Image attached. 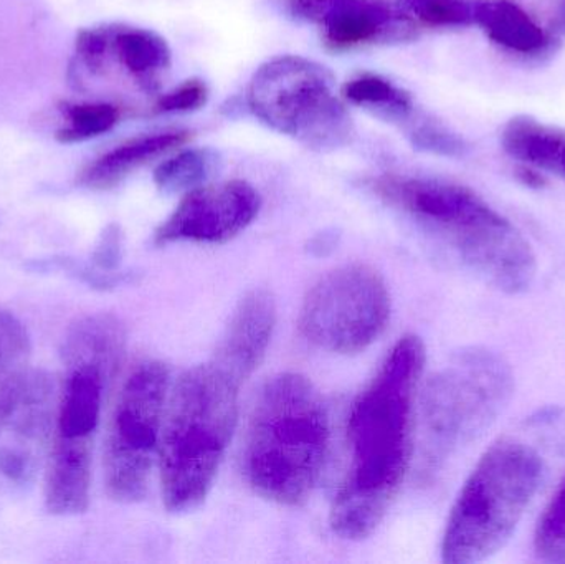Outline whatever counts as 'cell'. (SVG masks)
Wrapping results in <instances>:
<instances>
[{"mask_svg": "<svg viewBox=\"0 0 565 564\" xmlns=\"http://www.w3.org/2000/svg\"><path fill=\"white\" fill-rule=\"evenodd\" d=\"M425 361L420 338H401L352 404L345 430L348 467L329 513L339 539H369L404 486L414 456L415 406Z\"/></svg>", "mask_w": 565, "mask_h": 564, "instance_id": "cell-1", "label": "cell"}, {"mask_svg": "<svg viewBox=\"0 0 565 564\" xmlns=\"http://www.w3.org/2000/svg\"><path fill=\"white\" fill-rule=\"evenodd\" d=\"M372 191L417 222L484 284L508 295L530 290L537 274L533 247L513 222L467 185L384 174L372 181Z\"/></svg>", "mask_w": 565, "mask_h": 564, "instance_id": "cell-2", "label": "cell"}, {"mask_svg": "<svg viewBox=\"0 0 565 564\" xmlns=\"http://www.w3.org/2000/svg\"><path fill=\"white\" fill-rule=\"evenodd\" d=\"M122 351L125 330L109 315L82 318L66 333L65 376L46 469L45 503L53 515H78L88 509L93 447Z\"/></svg>", "mask_w": 565, "mask_h": 564, "instance_id": "cell-3", "label": "cell"}, {"mask_svg": "<svg viewBox=\"0 0 565 564\" xmlns=\"http://www.w3.org/2000/svg\"><path fill=\"white\" fill-rule=\"evenodd\" d=\"M328 407L318 387L298 373L271 377L248 421L242 472L267 502L301 507L315 492L328 459Z\"/></svg>", "mask_w": 565, "mask_h": 564, "instance_id": "cell-4", "label": "cell"}, {"mask_svg": "<svg viewBox=\"0 0 565 564\" xmlns=\"http://www.w3.org/2000/svg\"><path fill=\"white\" fill-rule=\"evenodd\" d=\"M242 386L211 360L185 371L169 394L158 453L169 512H192L207 499L237 427Z\"/></svg>", "mask_w": 565, "mask_h": 564, "instance_id": "cell-5", "label": "cell"}, {"mask_svg": "<svg viewBox=\"0 0 565 564\" xmlns=\"http://www.w3.org/2000/svg\"><path fill=\"white\" fill-rule=\"evenodd\" d=\"M544 459L514 437L491 444L465 480L441 539V562L473 564L497 555L543 483Z\"/></svg>", "mask_w": 565, "mask_h": 564, "instance_id": "cell-6", "label": "cell"}, {"mask_svg": "<svg viewBox=\"0 0 565 564\" xmlns=\"http://www.w3.org/2000/svg\"><path fill=\"white\" fill-rule=\"evenodd\" d=\"M334 75L318 62L281 55L265 62L248 86L250 111L274 131L315 151L351 145L355 129L335 96Z\"/></svg>", "mask_w": 565, "mask_h": 564, "instance_id": "cell-7", "label": "cell"}, {"mask_svg": "<svg viewBox=\"0 0 565 564\" xmlns=\"http://www.w3.org/2000/svg\"><path fill=\"white\" fill-rule=\"evenodd\" d=\"M510 364L493 351L470 348L438 371L422 400L430 460H444L484 433L513 396Z\"/></svg>", "mask_w": 565, "mask_h": 564, "instance_id": "cell-8", "label": "cell"}, {"mask_svg": "<svg viewBox=\"0 0 565 564\" xmlns=\"http://www.w3.org/2000/svg\"><path fill=\"white\" fill-rule=\"evenodd\" d=\"M169 397V370L161 361H142L126 377L106 434V492L115 502L145 499L152 460L159 453Z\"/></svg>", "mask_w": 565, "mask_h": 564, "instance_id": "cell-9", "label": "cell"}, {"mask_svg": "<svg viewBox=\"0 0 565 564\" xmlns=\"http://www.w3.org/2000/svg\"><path fill=\"white\" fill-rule=\"evenodd\" d=\"M391 320V294L371 265L348 264L328 272L306 294L298 328L312 347L359 354L374 344Z\"/></svg>", "mask_w": 565, "mask_h": 564, "instance_id": "cell-10", "label": "cell"}, {"mask_svg": "<svg viewBox=\"0 0 565 564\" xmlns=\"http://www.w3.org/2000/svg\"><path fill=\"white\" fill-rule=\"evenodd\" d=\"M286 12L322 30L334 52L417 39L420 25L392 0H281Z\"/></svg>", "mask_w": 565, "mask_h": 564, "instance_id": "cell-11", "label": "cell"}, {"mask_svg": "<svg viewBox=\"0 0 565 564\" xmlns=\"http://www.w3.org/2000/svg\"><path fill=\"white\" fill-rule=\"evenodd\" d=\"M260 209V194L250 182L232 179L201 185L185 192L181 204L159 225L154 244H225L242 234Z\"/></svg>", "mask_w": 565, "mask_h": 564, "instance_id": "cell-12", "label": "cell"}, {"mask_svg": "<svg viewBox=\"0 0 565 564\" xmlns=\"http://www.w3.org/2000/svg\"><path fill=\"white\" fill-rule=\"evenodd\" d=\"M58 390L45 371H32L22 396L0 429V473L12 482H30L53 437Z\"/></svg>", "mask_w": 565, "mask_h": 564, "instance_id": "cell-13", "label": "cell"}, {"mask_svg": "<svg viewBox=\"0 0 565 564\" xmlns=\"http://www.w3.org/2000/svg\"><path fill=\"white\" fill-rule=\"evenodd\" d=\"M277 324L274 295L264 288L248 291L232 315L212 361L242 384L258 370Z\"/></svg>", "mask_w": 565, "mask_h": 564, "instance_id": "cell-14", "label": "cell"}, {"mask_svg": "<svg viewBox=\"0 0 565 564\" xmlns=\"http://www.w3.org/2000/svg\"><path fill=\"white\" fill-rule=\"evenodd\" d=\"M191 138L192 132L188 129H171L129 139L86 166L78 182L93 191H108L121 184L136 169L181 148Z\"/></svg>", "mask_w": 565, "mask_h": 564, "instance_id": "cell-15", "label": "cell"}, {"mask_svg": "<svg viewBox=\"0 0 565 564\" xmlns=\"http://www.w3.org/2000/svg\"><path fill=\"white\" fill-rule=\"evenodd\" d=\"M111 58L142 93L156 95L161 89L162 75L171 68L172 52L166 39L152 30L113 23L105 73Z\"/></svg>", "mask_w": 565, "mask_h": 564, "instance_id": "cell-16", "label": "cell"}, {"mask_svg": "<svg viewBox=\"0 0 565 564\" xmlns=\"http://www.w3.org/2000/svg\"><path fill=\"white\" fill-rule=\"evenodd\" d=\"M475 23L481 26L491 42L518 55H546L557 43L513 0H480Z\"/></svg>", "mask_w": 565, "mask_h": 564, "instance_id": "cell-17", "label": "cell"}, {"mask_svg": "<svg viewBox=\"0 0 565 564\" xmlns=\"http://www.w3.org/2000/svg\"><path fill=\"white\" fill-rule=\"evenodd\" d=\"M501 145L511 158L523 164L557 174L565 148V131L544 125L533 116H514L501 132Z\"/></svg>", "mask_w": 565, "mask_h": 564, "instance_id": "cell-18", "label": "cell"}, {"mask_svg": "<svg viewBox=\"0 0 565 564\" xmlns=\"http://www.w3.org/2000/svg\"><path fill=\"white\" fill-rule=\"evenodd\" d=\"M30 357L26 328L15 315L0 310V429L29 383Z\"/></svg>", "mask_w": 565, "mask_h": 564, "instance_id": "cell-19", "label": "cell"}, {"mask_svg": "<svg viewBox=\"0 0 565 564\" xmlns=\"http://www.w3.org/2000/svg\"><path fill=\"white\" fill-rule=\"evenodd\" d=\"M342 95L352 105L362 106L377 118L394 123L402 129L418 113L414 96L407 89L374 73H362L349 79L342 88Z\"/></svg>", "mask_w": 565, "mask_h": 564, "instance_id": "cell-20", "label": "cell"}, {"mask_svg": "<svg viewBox=\"0 0 565 564\" xmlns=\"http://www.w3.org/2000/svg\"><path fill=\"white\" fill-rule=\"evenodd\" d=\"M218 162L221 159L212 149H184L156 168V185L166 194L192 191L214 175Z\"/></svg>", "mask_w": 565, "mask_h": 564, "instance_id": "cell-21", "label": "cell"}, {"mask_svg": "<svg viewBox=\"0 0 565 564\" xmlns=\"http://www.w3.org/2000/svg\"><path fill=\"white\" fill-rule=\"evenodd\" d=\"M62 111L68 123L56 131L55 138L63 145L98 138L121 119V108L105 102L63 103Z\"/></svg>", "mask_w": 565, "mask_h": 564, "instance_id": "cell-22", "label": "cell"}, {"mask_svg": "<svg viewBox=\"0 0 565 564\" xmlns=\"http://www.w3.org/2000/svg\"><path fill=\"white\" fill-rule=\"evenodd\" d=\"M418 23L430 29H461L477 22L480 0H397Z\"/></svg>", "mask_w": 565, "mask_h": 564, "instance_id": "cell-23", "label": "cell"}, {"mask_svg": "<svg viewBox=\"0 0 565 564\" xmlns=\"http://www.w3.org/2000/svg\"><path fill=\"white\" fill-rule=\"evenodd\" d=\"M534 553L547 563H565V477L534 530Z\"/></svg>", "mask_w": 565, "mask_h": 564, "instance_id": "cell-24", "label": "cell"}, {"mask_svg": "<svg viewBox=\"0 0 565 564\" xmlns=\"http://www.w3.org/2000/svg\"><path fill=\"white\" fill-rule=\"evenodd\" d=\"M404 131L411 139L412 146L418 151L445 156V158H463L468 152L467 141L461 136L424 113H417L405 126Z\"/></svg>", "mask_w": 565, "mask_h": 564, "instance_id": "cell-25", "label": "cell"}, {"mask_svg": "<svg viewBox=\"0 0 565 564\" xmlns=\"http://www.w3.org/2000/svg\"><path fill=\"white\" fill-rule=\"evenodd\" d=\"M109 35H111V25L83 29L76 35V60H78V65L83 66L89 75L103 76V73H105Z\"/></svg>", "mask_w": 565, "mask_h": 564, "instance_id": "cell-26", "label": "cell"}, {"mask_svg": "<svg viewBox=\"0 0 565 564\" xmlns=\"http://www.w3.org/2000/svg\"><path fill=\"white\" fill-rule=\"evenodd\" d=\"M209 88L204 79H185L171 92L159 96L152 106L154 115H169V113H189L201 109L207 103Z\"/></svg>", "mask_w": 565, "mask_h": 564, "instance_id": "cell-27", "label": "cell"}, {"mask_svg": "<svg viewBox=\"0 0 565 564\" xmlns=\"http://www.w3.org/2000/svg\"><path fill=\"white\" fill-rule=\"evenodd\" d=\"M119 257H121V232L116 225H109L103 232L102 242L95 252V264L105 270H111L118 265Z\"/></svg>", "mask_w": 565, "mask_h": 564, "instance_id": "cell-28", "label": "cell"}, {"mask_svg": "<svg viewBox=\"0 0 565 564\" xmlns=\"http://www.w3.org/2000/svg\"><path fill=\"white\" fill-rule=\"evenodd\" d=\"M518 179L527 188L543 189L547 184V179L533 166L523 164L518 168Z\"/></svg>", "mask_w": 565, "mask_h": 564, "instance_id": "cell-29", "label": "cell"}, {"mask_svg": "<svg viewBox=\"0 0 565 564\" xmlns=\"http://www.w3.org/2000/svg\"><path fill=\"white\" fill-rule=\"evenodd\" d=\"M557 29L563 30L565 33V0H559V7H557Z\"/></svg>", "mask_w": 565, "mask_h": 564, "instance_id": "cell-30", "label": "cell"}]
</instances>
